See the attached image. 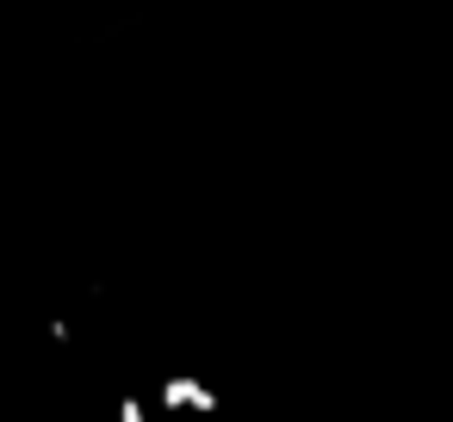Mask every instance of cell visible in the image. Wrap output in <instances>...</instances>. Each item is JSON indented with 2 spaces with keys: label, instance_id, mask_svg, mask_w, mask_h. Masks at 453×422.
Here are the masks:
<instances>
[{
  "label": "cell",
  "instance_id": "cell-1",
  "mask_svg": "<svg viewBox=\"0 0 453 422\" xmlns=\"http://www.w3.org/2000/svg\"><path fill=\"white\" fill-rule=\"evenodd\" d=\"M156 410H162V416H218L224 397H218V385H211L205 372L174 366V372L156 379Z\"/></svg>",
  "mask_w": 453,
  "mask_h": 422
},
{
  "label": "cell",
  "instance_id": "cell-2",
  "mask_svg": "<svg viewBox=\"0 0 453 422\" xmlns=\"http://www.w3.org/2000/svg\"><path fill=\"white\" fill-rule=\"evenodd\" d=\"M112 422H162V416H156V403H150V397H137V391H131V397H119V403H112Z\"/></svg>",
  "mask_w": 453,
  "mask_h": 422
}]
</instances>
